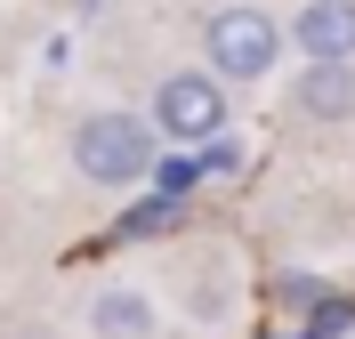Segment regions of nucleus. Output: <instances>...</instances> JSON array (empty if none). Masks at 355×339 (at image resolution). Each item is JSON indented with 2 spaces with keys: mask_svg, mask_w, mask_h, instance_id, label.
<instances>
[{
  "mask_svg": "<svg viewBox=\"0 0 355 339\" xmlns=\"http://www.w3.org/2000/svg\"><path fill=\"white\" fill-rule=\"evenodd\" d=\"M291 49L307 65H347L355 57V0H307L291 17Z\"/></svg>",
  "mask_w": 355,
  "mask_h": 339,
  "instance_id": "obj_4",
  "label": "nucleus"
},
{
  "mask_svg": "<svg viewBox=\"0 0 355 339\" xmlns=\"http://www.w3.org/2000/svg\"><path fill=\"white\" fill-rule=\"evenodd\" d=\"M178 210H186V194H154V202H137V210H130L121 226H130V234H154V226H170Z\"/></svg>",
  "mask_w": 355,
  "mask_h": 339,
  "instance_id": "obj_8",
  "label": "nucleus"
},
{
  "mask_svg": "<svg viewBox=\"0 0 355 339\" xmlns=\"http://www.w3.org/2000/svg\"><path fill=\"white\" fill-rule=\"evenodd\" d=\"M291 105L307 121H347L355 113V65H307L291 81Z\"/></svg>",
  "mask_w": 355,
  "mask_h": 339,
  "instance_id": "obj_5",
  "label": "nucleus"
},
{
  "mask_svg": "<svg viewBox=\"0 0 355 339\" xmlns=\"http://www.w3.org/2000/svg\"><path fill=\"white\" fill-rule=\"evenodd\" d=\"M89 331H97V339H154L162 315H154L146 291H97V299H89Z\"/></svg>",
  "mask_w": 355,
  "mask_h": 339,
  "instance_id": "obj_6",
  "label": "nucleus"
},
{
  "mask_svg": "<svg viewBox=\"0 0 355 339\" xmlns=\"http://www.w3.org/2000/svg\"><path fill=\"white\" fill-rule=\"evenodd\" d=\"M154 130L162 146H210V137H226V81L218 73H162V89H154Z\"/></svg>",
  "mask_w": 355,
  "mask_h": 339,
  "instance_id": "obj_3",
  "label": "nucleus"
},
{
  "mask_svg": "<svg viewBox=\"0 0 355 339\" xmlns=\"http://www.w3.org/2000/svg\"><path fill=\"white\" fill-rule=\"evenodd\" d=\"M154 186H162V194H194V186H202V154H194V146H186V154L154 162Z\"/></svg>",
  "mask_w": 355,
  "mask_h": 339,
  "instance_id": "obj_7",
  "label": "nucleus"
},
{
  "mask_svg": "<svg viewBox=\"0 0 355 339\" xmlns=\"http://www.w3.org/2000/svg\"><path fill=\"white\" fill-rule=\"evenodd\" d=\"M162 162V130L154 113H81L73 121V170H81L89 186H146Z\"/></svg>",
  "mask_w": 355,
  "mask_h": 339,
  "instance_id": "obj_1",
  "label": "nucleus"
},
{
  "mask_svg": "<svg viewBox=\"0 0 355 339\" xmlns=\"http://www.w3.org/2000/svg\"><path fill=\"white\" fill-rule=\"evenodd\" d=\"M283 41L291 33L266 8H250V0H234V8H218V17L202 24V57H210L218 81H266V73L283 65Z\"/></svg>",
  "mask_w": 355,
  "mask_h": 339,
  "instance_id": "obj_2",
  "label": "nucleus"
}]
</instances>
